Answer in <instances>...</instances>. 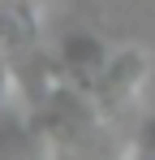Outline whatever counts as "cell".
Returning <instances> with one entry per match:
<instances>
[{
    "label": "cell",
    "instance_id": "1",
    "mask_svg": "<svg viewBox=\"0 0 155 160\" xmlns=\"http://www.w3.org/2000/svg\"><path fill=\"white\" fill-rule=\"evenodd\" d=\"M147 74H151V61L138 52V48H125V52L108 56L99 82L91 87V100L103 112V121H112V117H121V112H129V108L138 104V95L147 87Z\"/></svg>",
    "mask_w": 155,
    "mask_h": 160
},
{
    "label": "cell",
    "instance_id": "2",
    "mask_svg": "<svg viewBox=\"0 0 155 160\" xmlns=\"http://www.w3.org/2000/svg\"><path fill=\"white\" fill-rule=\"evenodd\" d=\"M39 39V4L35 0H0V56L17 61Z\"/></svg>",
    "mask_w": 155,
    "mask_h": 160
},
{
    "label": "cell",
    "instance_id": "3",
    "mask_svg": "<svg viewBox=\"0 0 155 160\" xmlns=\"http://www.w3.org/2000/svg\"><path fill=\"white\" fill-rule=\"evenodd\" d=\"M108 56H112V52H103L95 35H69V39H65V48H60V65H65L69 82H82V87L91 91V87L99 82Z\"/></svg>",
    "mask_w": 155,
    "mask_h": 160
},
{
    "label": "cell",
    "instance_id": "4",
    "mask_svg": "<svg viewBox=\"0 0 155 160\" xmlns=\"http://www.w3.org/2000/svg\"><path fill=\"white\" fill-rule=\"evenodd\" d=\"M30 143H35V130H26L22 121H13L9 112H0V160H26Z\"/></svg>",
    "mask_w": 155,
    "mask_h": 160
},
{
    "label": "cell",
    "instance_id": "5",
    "mask_svg": "<svg viewBox=\"0 0 155 160\" xmlns=\"http://www.w3.org/2000/svg\"><path fill=\"white\" fill-rule=\"evenodd\" d=\"M121 160H155V112L142 121V130L134 134V143H129V152Z\"/></svg>",
    "mask_w": 155,
    "mask_h": 160
},
{
    "label": "cell",
    "instance_id": "6",
    "mask_svg": "<svg viewBox=\"0 0 155 160\" xmlns=\"http://www.w3.org/2000/svg\"><path fill=\"white\" fill-rule=\"evenodd\" d=\"M13 65H17V61H4V56H0V108H4V100L17 91V69H13Z\"/></svg>",
    "mask_w": 155,
    "mask_h": 160
}]
</instances>
